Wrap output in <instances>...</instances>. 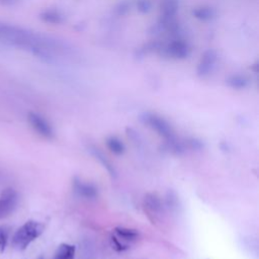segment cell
<instances>
[{"label":"cell","instance_id":"1","mask_svg":"<svg viewBox=\"0 0 259 259\" xmlns=\"http://www.w3.org/2000/svg\"><path fill=\"white\" fill-rule=\"evenodd\" d=\"M0 42L28 52L47 63L56 62L58 58L67 56L72 51L65 41L1 20Z\"/></svg>","mask_w":259,"mask_h":259},{"label":"cell","instance_id":"2","mask_svg":"<svg viewBox=\"0 0 259 259\" xmlns=\"http://www.w3.org/2000/svg\"><path fill=\"white\" fill-rule=\"evenodd\" d=\"M45 231V226L38 221L29 220L20 226L13 234L11 239L12 247L15 250H25L33 241H35Z\"/></svg>","mask_w":259,"mask_h":259},{"label":"cell","instance_id":"3","mask_svg":"<svg viewBox=\"0 0 259 259\" xmlns=\"http://www.w3.org/2000/svg\"><path fill=\"white\" fill-rule=\"evenodd\" d=\"M143 120L146 124L156 131L161 137L171 143L172 146L176 144V142H174V133L172 131V127L163 117L155 113H145L143 115Z\"/></svg>","mask_w":259,"mask_h":259},{"label":"cell","instance_id":"4","mask_svg":"<svg viewBox=\"0 0 259 259\" xmlns=\"http://www.w3.org/2000/svg\"><path fill=\"white\" fill-rule=\"evenodd\" d=\"M19 201L18 192L12 188L7 187L0 193V221L8 218L17 207Z\"/></svg>","mask_w":259,"mask_h":259},{"label":"cell","instance_id":"5","mask_svg":"<svg viewBox=\"0 0 259 259\" xmlns=\"http://www.w3.org/2000/svg\"><path fill=\"white\" fill-rule=\"evenodd\" d=\"M190 47L186 41L180 38H176L171 40L167 45L165 44L161 56H165L176 60H183L190 55Z\"/></svg>","mask_w":259,"mask_h":259},{"label":"cell","instance_id":"6","mask_svg":"<svg viewBox=\"0 0 259 259\" xmlns=\"http://www.w3.org/2000/svg\"><path fill=\"white\" fill-rule=\"evenodd\" d=\"M218 59H219V56L214 50L212 49L206 50L201 55V58L196 68V75L200 78H205L209 76L213 72L217 66Z\"/></svg>","mask_w":259,"mask_h":259},{"label":"cell","instance_id":"7","mask_svg":"<svg viewBox=\"0 0 259 259\" xmlns=\"http://www.w3.org/2000/svg\"><path fill=\"white\" fill-rule=\"evenodd\" d=\"M28 122L35 133L46 139H52L54 137V131L50 122L40 114L36 112H29L27 115Z\"/></svg>","mask_w":259,"mask_h":259},{"label":"cell","instance_id":"8","mask_svg":"<svg viewBox=\"0 0 259 259\" xmlns=\"http://www.w3.org/2000/svg\"><path fill=\"white\" fill-rule=\"evenodd\" d=\"M74 190L75 192L85 198H95L98 194L97 188L94 184L92 183H87V182H83L80 180H75L74 181Z\"/></svg>","mask_w":259,"mask_h":259},{"label":"cell","instance_id":"9","mask_svg":"<svg viewBox=\"0 0 259 259\" xmlns=\"http://www.w3.org/2000/svg\"><path fill=\"white\" fill-rule=\"evenodd\" d=\"M114 236L118 238L123 243L127 244L136 242L139 238V232L132 228L126 227H116L114 228Z\"/></svg>","mask_w":259,"mask_h":259},{"label":"cell","instance_id":"10","mask_svg":"<svg viewBox=\"0 0 259 259\" xmlns=\"http://www.w3.org/2000/svg\"><path fill=\"white\" fill-rule=\"evenodd\" d=\"M39 18L50 24H60L65 20V15L58 9H45L39 13Z\"/></svg>","mask_w":259,"mask_h":259},{"label":"cell","instance_id":"11","mask_svg":"<svg viewBox=\"0 0 259 259\" xmlns=\"http://www.w3.org/2000/svg\"><path fill=\"white\" fill-rule=\"evenodd\" d=\"M179 10V0H163L160 4V12L162 17L173 18Z\"/></svg>","mask_w":259,"mask_h":259},{"label":"cell","instance_id":"12","mask_svg":"<svg viewBox=\"0 0 259 259\" xmlns=\"http://www.w3.org/2000/svg\"><path fill=\"white\" fill-rule=\"evenodd\" d=\"M226 83L228 86H230L233 89H245L246 87L249 86L250 84V80L247 76L242 75V74H233L230 75L227 79H226Z\"/></svg>","mask_w":259,"mask_h":259},{"label":"cell","instance_id":"13","mask_svg":"<svg viewBox=\"0 0 259 259\" xmlns=\"http://www.w3.org/2000/svg\"><path fill=\"white\" fill-rule=\"evenodd\" d=\"M192 15L201 21H209L217 16V10L210 6H200L192 10Z\"/></svg>","mask_w":259,"mask_h":259},{"label":"cell","instance_id":"14","mask_svg":"<svg viewBox=\"0 0 259 259\" xmlns=\"http://www.w3.org/2000/svg\"><path fill=\"white\" fill-rule=\"evenodd\" d=\"M76 247L68 243H62L55 252L53 259H74Z\"/></svg>","mask_w":259,"mask_h":259},{"label":"cell","instance_id":"15","mask_svg":"<svg viewBox=\"0 0 259 259\" xmlns=\"http://www.w3.org/2000/svg\"><path fill=\"white\" fill-rule=\"evenodd\" d=\"M145 207L153 215H158V213L162 210L161 201L154 194H150V195L146 196V198H145Z\"/></svg>","mask_w":259,"mask_h":259},{"label":"cell","instance_id":"16","mask_svg":"<svg viewBox=\"0 0 259 259\" xmlns=\"http://www.w3.org/2000/svg\"><path fill=\"white\" fill-rule=\"evenodd\" d=\"M107 148L110 150L111 153L115 155H121L124 152V145L123 143L116 137H110L106 140Z\"/></svg>","mask_w":259,"mask_h":259},{"label":"cell","instance_id":"17","mask_svg":"<svg viewBox=\"0 0 259 259\" xmlns=\"http://www.w3.org/2000/svg\"><path fill=\"white\" fill-rule=\"evenodd\" d=\"M10 230L6 225H0V254L4 253L9 241Z\"/></svg>","mask_w":259,"mask_h":259},{"label":"cell","instance_id":"18","mask_svg":"<svg viewBox=\"0 0 259 259\" xmlns=\"http://www.w3.org/2000/svg\"><path fill=\"white\" fill-rule=\"evenodd\" d=\"M137 9L141 13H148L152 9V4L149 0H138L137 2Z\"/></svg>","mask_w":259,"mask_h":259},{"label":"cell","instance_id":"19","mask_svg":"<svg viewBox=\"0 0 259 259\" xmlns=\"http://www.w3.org/2000/svg\"><path fill=\"white\" fill-rule=\"evenodd\" d=\"M111 242H112V246L113 248L118 251V252H121V251H124L128 248V245L123 243L122 241H120L118 238H116L114 235L111 237Z\"/></svg>","mask_w":259,"mask_h":259},{"label":"cell","instance_id":"20","mask_svg":"<svg viewBox=\"0 0 259 259\" xmlns=\"http://www.w3.org/2000/svg\"><path fill=\"white\" fill-rule=\"evenodd\" d=\"M130 10V5L126 2L120 3L115 7V12L118 15H124Z\"/></svg>","mask_w":259,"mask_h":259},{"label":"cell","instance_id":"21","mask_svg":"<svg viewBox=\"0 0 259 259\" xmlns=\"http://www.w3.org/2000/svg\"><path fill=\"white\" fill-rule=\"evenodd\" d=\"M20 0H0V6L3 7H13L17 5Z\"/></svg>","mask_w":259,"mask_h":259},{"label":"cell","instance_id":"22","mask_svg":"<svg viewBox=\"0 0 259 259\" xmlns=\"http://www.w3.org/2000/svg\"><path fill=\"white\" fill-rule=\"evenodd\" d=\"M39 259H44V258H42V257H40V258H39Z\"/></svg>","mask_w":259,"mask_h":259}]
</instances>
